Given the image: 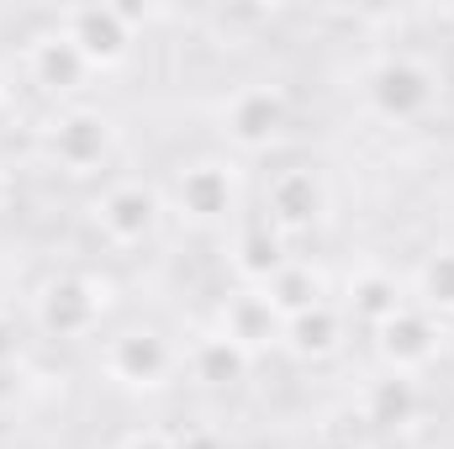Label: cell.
<instances>
[{
    "instance_id": "obj_22",
    "label": "cell",
    "mask_w": 454,
    "mask_h": 449,
    "mask_svg": "<svg viewBox=\"0 0 454 449\" xmlns=\"http://www.w3.org/2000/svg\"><path fill=\"white\" fill-rule=\"evenodd\" d=\"M5 201H11V175L0 169V212H5Z\"/></svg>"
},
{
    "instance_id": "obj_8",
    "label": "cell",
    "mask_w": 454,
    "mask_h": 449,
    "mask_svg": "<svg viewBox=\"0 0 454 449\" xmlns=\"http://www.w3.org/2000/svg\"><path fill=\"white\" fill-rule=\"evenodd\" d=\"M53 27L80 48V59L90 64V75L116 69L132 48H137V16L121 5H69L53 16Z\"/></svg>"
},
{
    "instance_id": "obj_1",
    "label": "cell",
    "mask_w": 454,
    "mask_h": 449,
    "mask_svg": "<svg viewBox=\"0 0 454 449\" xmlns=\"http://www.w3.org/2000/svg\"><path fill=\"white\" fill-rule=\"evenodd\" d=\"M359 96H364V112L375 116V122H386V127H418V122L434 116L439 96H444V80L418 53H380L364 69Z\"/></svg>"
},
{
    "instance_id": "obj_15",
    "label": "cell",
    "mask_w": 454,
    "mask_h": 449,
    "mask_svg": "<svg viewBox=\"0 0 454 449\" xmlns=\"http://www.w3.org/2000/svg\"><path fill=\"white\" fill-rule=\"evenodd\" d=\"M343 334H348V318H343L333 302H323V307L291 318L286 334H280V343H286L296 359H333L343 349Z\"/></svg>"
},
{
    "instance_id": "obj_19",
    "label": "cell",
    "mask_w": 454,
    "mask_h": 449,
    "mask_svg": "<svg viewBox=\"0 0 454 449\" xmlns=\"http://www.w3.org/2000/svg\"><path fill=\"white\" fill-rule=\"evenodd\" d=\"M418 307H428L434 318L454 312V248H434L418 270Z\"/></svg>"
},
{
    "instance_id": "obj_18",
    "label": "cell",
    "mask_w": 454,
    "mask_h": 449,
    "mask_svg": "<svg viewBox=\"0 0 454 449\" xmlns=\"http://www.w3.org/2000/svg\"><path fill=\"white\" fill-rule=\"evenodd\" d=\"M412 413H418V381L412 375H375L370 386H364V423H375V429H402V423H412Z\"/></svg>"
},
{
    "instance_id": "obj_20",
    "label": "cell",
    "mask_w": 454,
    "mask_h": 449,
    "mask_svg": "<svg viewBox=\"0 0 454 449\" xmlns=\"http://www.w3.org/2000/svg\"><path fill=\"white\" fill-rule=\"evenodd\" d=\"M21 359V323L11 312H0V370H11Z\"/></svg>"
},
{
    "instance_id": "obj_7",
    "label": "cell",
    "mask_w": 454,
    "mask_h": 449,
    "mask_svg": "<svg viewBox=\"0 0 454 449\" xmlns=\"http://www.w3.org/2000/svg\"><path fill=\"white\" fill-rule=\"evenodd\" d=\"M43 148L48 159L64 169V175H101L112 164V148H116V127L96 106H64L43 127Z\"/></svg>"
},
{
    "instance_id": "obj_13",
    "label": "cell",
    "mask_w": 454,
    "mask_h": 449,
    "mask_svg": "<svg viewBox=\"0 0 454 449\" xmlns=\"http://www.w3.org/2000/svg\"><path fill=\"white\" fill-rule=\"evenodd\" d=\"M232 270L243 275V286L248 291H259V286H270L296 254H286V238L275 232V227L264 223V217H254V223H238V232H232Z\"/></svg>"
},
{
    "instance_id": "obj_5",
    "label": "cell",
    "mask_w": 454,
    "mask_h": 449,
    "mask_svg": "<svg viewBox=\"0 0 454 449\" xmlns=\"http://www.w3.org/2000/svg\"><path fill=\"white\" fill-rule=\"evenodd\" d=\"M217 122H223V143L227 148L243 154V159H254V154H270V148L286 143V132H291V101H286L280 85L254 80V85L227 91Z\"/></svg>"
},
{
    "instance_id": "obj_4",
    "label": "cell",
    "mask_w": 454,
    "mask_h": 449,
    "mask_svg": "<svg viewBox=\"0 0 454 449\" xmlns=\"http://www.w3.org/2000/svg\"><path fill=\"white\" fill-rule=\"evenodd\" d=\"M101 370L127 391H159L175 375H185V349L159 328H116L101 343Z\"/></svg>"
},
{
    "instance_id": "obj_14",
    "label": "cell",
    "mask_w": 454,
    "mask_h": 449,
    "mask_svg": "<svg viewBox=\"0 0 454 449\" xmlns=\"http://www.w3.org/2000/svg\"><path fill=\"white\" fill-rule=\"evenodd\" d=\"M232 343H243L248 354H259V349H275L280 334H286V323H280V312L264 302V291H238V296H227L223 302V323H217Z\"/></svg>"
},
{
    "instance_id": "obj_2",
    "label": "cell",
    "mask_w": 454,
    "mask_h": 449,
    "mask_svg": "<svg viewBox=\"0 0 454 449\" xmlns=\"http://www.w3.org/2000/svg\"><path fill=\"white\" fill-rule=\"evenodd\" d=\"M164 207H169L175 217H185L191 227L238 223V212H243V180H238V164L223 159V154H207V159L180 164L175 180H169Z\"/></svg>"
},
{
    "instance_id": "obj_11",
    "label": "cell",
    "mask_w": 454,
    "mask_h": 449,
    "mask_svg": "<svg viewBox=\"0 0 454 449\" xmlns=\"http://www.w3.org/2000/svg\"><path fill=\"white\" fill-rule=\"evenodd\" d=\"M21 69H27V80H32L43 96H59V101H69V96L90 80V64L80 59V48H74L59 27H48L43 37H32V43H27Z\"/></svg>"
},
{
    "instance_id": "obj_17",
    "label": "cell",
    "mask_w": 454,
    "mask_h": 449,
    "mask_svg": "<svg viewBox=\"0 0 454 449\" xmlns=\"http://www.w3.org/2000/svg\"><path fill=\"white\" fill-rule=\"evenodd\" d=\"M402 307H407V296H402V280H396V275H386V270H359V275L348 280V318L380 328V323H386L391 312H402Z\"/></svg>"
},
{
    "instance_id": "obj_10",
    "label": "cell",
    "mask_w": 454,
    "mask_h": 449,
    "mask_svg": "<svg viewBox=\"0 0 454 449\" xmlns=\"http://www.w3.org/2000/svg\"><path fill=\"white\" fill-rule=\"evenodd\" d=\"M323 212H328V185H323V175L307 169V164L280 169V175L264 185V223L275 227L280 238L317 227L323 223Z\"/></svg>"
},
{
    "instance_id": "obj_21",
    "label": "cell",
    "mask_w": 454,
    "mask_h": 449,
    "mask_svg": "<svg viewBox=\"0 0 454 449\" xmlns=\"http://www.w3.org/2000/svg\"><path fill=\"white\" fill-rule=\"evenodd\" d=\"M116 449H180V445H175L169 434H159V429H132Z\"/></svg>"
},
{
    "instance_id": "obj_23",
    "label": "cell",
    "mask_w": 454,
    "mask_h": 449,
    "mask_svg": "<svg viewBox=\"0 0 454 449\" xmlns=\"http://www.w3.org/2000/svg\"><path fill=\"white\" fill-rule=\"evenodd\" d=\"M0 106H5V80H0Z\"/></svg>"
},
{
    "instance_id": "obj_3",
    "label": "cell",
    "mask_w": 454,
    "mask_h": 449,
    "mask_svg": "<svg viewBox=\"0 0 454 449\" xmlns=\"http://www.w3.org/2000/svg\"><path fill=\"white\" fill-rule=\"evenodd\" d=\"M164 217H169L164 191L148 185V180H132V175L106 180L96 191V201H90V223L106 238V248H143V243H153Z\"/></svg>"
},
{
    "instance_id": "obj_16",
    "label": "cell",
    "mask_w": 454,
    "mask_h": 449,
    "mask_svg": "<svg viewBox=\"0 0 454 449\" xmlns=\"http://www.w3.org/2000/svg\"><path fill=\"white\" fill-rule=\"evenodd\" d=\"M264 291V302L280 312V323H291V318H301V312H312V307H323L328 302V291H323V275L307 264V259H291L270 286H259Z\"/></svg>"
},
{
    "instance_id": "obj_9",
    "label": "cell",
    "mask_w": 454,
    "mask_h": 449,
    "mask_svg": "<svg viewBox=\"0 0 454 449\" xmlns=\"http://www.w3.org/2000/svg\"><path fill=\"white\" fill-rule=\"evenodd\" d=\"M439 349H444V323L428 307H418V302H407L402 312H391L375 328V354H380V365L391 375H412L418 381V370H428L439 359Z\"/></svg>"
},
{
    "instance_id": "obj_12",
    "label": "cell",
    "mask_w": 454,
    "mask_h": 449,
    "mask_svg": "<svg viewBox=\"0 0 454 449\" xmlns=\"http://www.w3.org/2000/svg\"><path fill=\"white\" fill-rule=\"evenodd\" d=\"M248 365H254V354H248L243 343H232L223 328L201 334L185 349V375H191L196 386H207V391H232V386H243Z\"/></svg>"
},
{
    "instance_id": "obj_6",
    "label": "cell",
    "mask_w": 454,
    "mask_h": 449,
    "mask_svg": "<svg viewBox=\"0 0 454 449\" xmlns=\"http://www.w3.org/2000/svg\"><path fill=\"white\" fill-rule=\"evenodd\" d=\"M106 318V291L85 270H59L32 291V323L48 338H90Z\"/></svg>"
}]
</instances>
